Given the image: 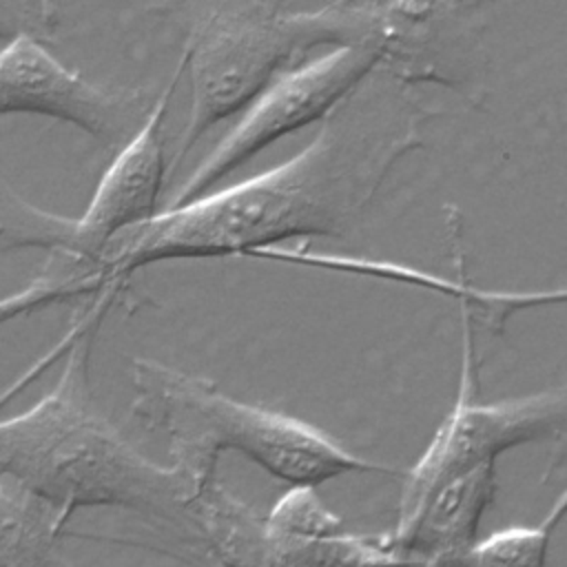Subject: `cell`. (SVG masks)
Wrapping results in <instances>:
<instances>
[{
	"label": "cell",
	"instance_id": "3",
	"mask_svg": "<svg viewBox=\"0 0 567 567\" xmlns=\"http://www.w3.org/2000/svg\"><path fill=\"white\" fill-rule=\"evenodd\" d=\"M133 410L148 427L168 436L175 465L213 481L217 458L239 452L290 487H317L352 472L403 474L361 458L321 427L281 410L226 396L210 381L151 359H135Z\"/></svg>",
	"mask_w": 567,
	"mask_h": 567
},
{
	"label": "cell",
	"instance_id": "13",
	"mask_svg": "<svg viewBox=\"0 0 567 567\" xmlns=\"http://www.w3.org/2000/svg\"><path fill=\"white\" fill-rule=\"evenodd\" d=\"M53 29V0H0V40L31 35L47 40Z\"/></svg>",
	"mask_w": 567,
	"mask_h": 567
},
{
	"label": "cell",
	"instance_id": "7",
	"mask_svg": "<svg viewBox=\"0 0 567 567\" xmlns=\"http://www.w3.org/2000/svg\"><path fill=\"white\" fill-rule=\"evenodd\" d=\"M210 567H403L388 534H352L315 487H290L268 514L224 487L213 518Z\"/></svg>",
	"mask_w": 567,
	"mask_h": 567
},
{
	"label": "cell",
	"instance_id": "4",
	"mask_svg": "<svg viewBox=\"0 0 567 567\" xmlns=\"http://www.w3.org/2000/svg\"><path fill=\"white\" fill-rule=\"evenodd\" d=\"M284 0H224L190 33L186 71L190 111L173 168L219 122L241 113L279 73L323 44H350L388 29L383 4L334 0L317 11L284 13Z\"/></svg>",
	"mask_w": 567,
	"mask_h": 567
},
{
	"label": "cell",
	"instance_id": "6",
	"mask_svg": "<svg viewBox=\"0 0 567 567\" xmlns=\"http://www.w3.org/2000/svg\"><path fill=\"white\" fill-rule=\"evenodd\" d=\"M463 326L458 394L434 436L410 470H403L396 518L410 514L436 485L467 474L518 445L551 441L567 445V385L523 396L478 401V363L470 337V315L456 303Z\"/></svg>",
	"mask_w": 567,
	"mask_h": 567
},
{
	"label": "cell",
	"instance_id": "8",
	"mask_svg": "<svg viewBox=\"0 0 567 567\" xmlns=\"http://www.w3.org/2000/svg\"><path fill=\"white\" fill-rule=\"evenodd\" d=\"M142 95L111 91L64 66L38 38L0 49V115L33 113L82 128L104 146H124L142 126Z\"/></svg>",
	"mask_w": 567,
	"mask_h": 567
},
{
	"label": "cell",
	"instance_id": "11",
	"mask_svg": "<svg viewBox=\"0 0 567 567\" xmlns=\"http://www.w3.org/2000/svg\"><path fill=\"white\" fill-rule=\"evenodd\" d=\"M567 516V485L538 525H514L432 556L414 567H547L549 540Z\"/></svg>",
	"mask_w": 567,
	"mask_h": 567
},
{
	"label": "cell",
	"instance_id": "12",
	"mask_svg": "<svg viewBox=\"0 0 567 567\" xmlns=\"http://www.w3.org/2000/svg\"><path fill=\"white\" fill-rule=\"evenodd\" d=\"M73 219L29 204L0 177V257L20 248L69 252Z\"/></svg>",
	"mask_w": 567,
	"mask_h": 567
},
{
	"label": "cell",
	"instance_id": "10",
	"mask_svg": "<svg viewBox=\"0 0 567 567\" xmlns=\"http://www.w3.org/2000/svg\"><path fill=\"white\" fill-rule=\"evenodd\" d=\"M66 518L42 496L0 478V567H75L58 549Z\"/></svg>",
	"mask_w": 567,
	"mask_h": 567
},
{
	"label": "cell",
	"instance_id": "9",
	"mask_svg": "<svg viewBox=\"0 0 567 567\" xmlns=\"http://www.w3.org/2000/svg\"><path fill=\"white\" fill-rule=\"evenodd\" d=\"M186 71V51L182 53L175 73L168 84L157 95L155 104L146 111L142 126L135 135L117 151L109 168L97 182V188L82 213L80 219H73L71 246L64 255L73 268H78L86 281L95 288L93 266L104 248V244L117 233L137 226L153 215H157L159 193L166 175L164 157V117L179 84V78Z\"/></svg>",
	"mask_w": 567,
	"mask_h": 567
},
{
	"label": "cell",
	"instance_id": "14",
	"mask_svg": "<svg viewBox=\"0 0 567 567\" xmlns=\"http://www.w3.org/2000/svg\"><path fill=\"white\" fill-rule=\"evenodd\" d=\"M536 303L540 308L556 306V303H567V286L565 288H551V290H538L536 292Z\"/></svg>",
	"mask_w": 567,
	"mask_h": 567
},
{
	"label": "cell",
	"instance_id": "2",
	"mask_svg": "<svg viewBox=\"0 0 567 567\" xmlns=\"http://www.w3.org/2000/svg\"><path fill=\"white\" fill-rule=\"evenodd\" d=\"M93 308L58 385L27 412L0 421V478L42 496L66 516L78 507H122L148 514L208 558L217 478L204 481L179 465H157L142 456L89 396Z\"/></svg>",
	"mask_w": 567,
	"mask_h": 567
},
{
	"label": "cell",
	"instance_id": "15",
	"mask_svg": "<svg viewBox=\"0 0 567 567\" xmlns=\"http://www.w3.org/2000/svg\"><path fill=\"white\" fill-rule=\"evenodd\" d=\"M350 2H363V4H383V2H390V0H350ZM445 4H450L452 9L461 7V4H470V2H476V0H443Z\"/></svg>",
	"mask_w": 567,
	"mask_h": 567
},
{
	"label": "cell",
	"instance_id": "5",
	"mask_svg": "<svg viewBox=\"0 0 567 567\" xmlns=\"http://www.w3.org/2000/svg\"><path fill=\"white\" fill-rule=\"evenodd\" d=\"M394 47L396 31L388 29L350 44H339L330 53L308 58L279 73L168 197L166 208L206 195L270 144L328 117L377 66L390 60Z\"/></svg>",
	"mask_w": 567,
	"mask_h": 567
},
{
	"label": "cell",
	"instance_id": "1",
	"mask_svg": "<svg viewBox=\"0 0 567 567\" xmlns=\"http://www.w3.org/2000/svg\"><path fill=\"white\" fill-rule=\"evenodd\" d=\"M430 117L414 82L381 64L297 155L117 233L91 275L100 290H120L131 272L157 261L252 257L290 239L346 237L421 144Z\"/></svg>",
	"mask_w": 567,
	"mask_h": 567
}]
</instances>
